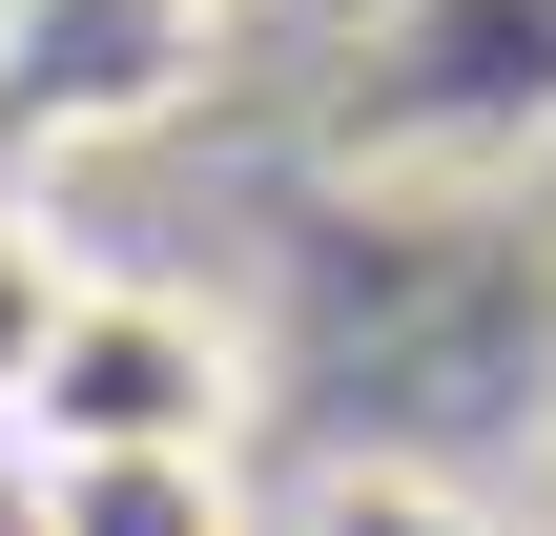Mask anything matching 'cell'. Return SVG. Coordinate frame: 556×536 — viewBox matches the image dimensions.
<instances>
[{"label":"cell","mask_w":556,"mask_h":536,"mask_svg":"<svg viewBox=\"0 0 556 536\" xmlns=\"http://www.w3.org/2000/svg\"><path fill=\"white\" fill-rule=\"evenodd\" d=\"M21 21H41V0H0V83H21Z\"/></svg>","instance_id":"6"},{"label":"cell","mask_w":556,"mask_h":536,"mask_svg":"<svg viewBox=\"0 0 556 536\" xmlns=\"http://www.w3.org/2000/svg\"><path fill=\"white\" fill-rule=\"evenodd\" d=\"M62 310H83V227H62L41 186H0V454H21V392H41Z\"/></svg>","instance_id":"3"},{"label":"cell","mask_w":556,"mask_h":536,"mask_svg":"<svg viewBox=\"0 0 556 536\" xmlns=\"http://www.w3.org/2000/svg\"><path fill=\"white\" fill-rule=\"evenodd\" d=\"M21 454H248V310L83 269V310L21 392Z\"/></svg>","instance_id":"1"},{"label":"cell","mask_w":556,"mask_h":536,"mask_svg":"<svg viewBox=\"0 0 556 536\" xmlns=\"http://www.w3.org/2000/svg\"><path fill=\"white\" fill-rule=\"evenodd\" d=\"M41 536H268L248 516V454H21Z\"/></svg>","instance_id":"2"},{"label":"cell","mask_w":556,"mask_h":536,"mask_svg":"<svg viewBox=\"0 0 556 536\" xmlns=\"http://www.w3.org/2000/svg\"><path fill=\"white\" fill-rule=\"evenodd\" d=\"M289 536H516L495 496H454V475H330Z\"/></svg>","instance_id":"4"},{"label":"cell","mask_w":556,"mask_h":536,"mask_svg":"<svg viewBox=\"0 0 556 536\" xmlns=\"http://www.w3.org/2000/svg\"><path fill=\"white\" fill-rule=\"evenodd\" d=\"M0 536H41V496H21V454H0Z\"/></svg>","instance_id":"5"}]
</instances>
